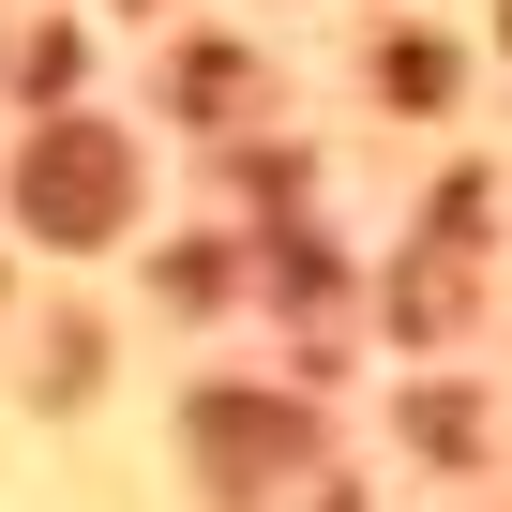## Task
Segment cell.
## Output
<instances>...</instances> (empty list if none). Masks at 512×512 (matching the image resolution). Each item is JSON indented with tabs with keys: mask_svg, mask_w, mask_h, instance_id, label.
<instances>
[{
	"mask_svg": "<svg viewBox=\"0 0 512 512\" xmlns=\"http://www.w3.org/2000/svg\"><path fill=\"white\" fill-rule=\"evenodd\" d=\"M31 211H46V226H61V211H76V226H106V211H121V151H106V136L31 151Z\"/></svg>",
	"mask_w": 512,
	"mask_h": 512,
	"instance_id": "obj_1",
	"label": "cell"
}]
</instances>
